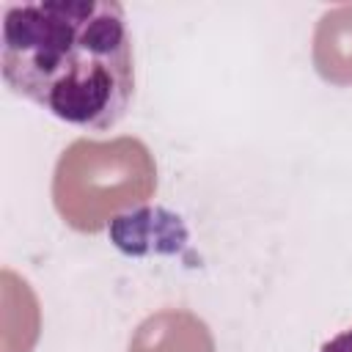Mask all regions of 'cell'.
Here are the masks:
<instances>
[{
  "mask_svg": "<svg viewBox=\"0 0 352 352\" xmlns=\"http://www.w3.org/2000/svg\"><path fill=\"white\" fill-rule=\"evenodd\" d=\"M314 66L324 82L352 85V3L319 16L314 30Z\"/></svg>",
  "mask_w": 352,
  "mask_h": 352,
  "instance_id": "277c9868",
  "label": "cell"
},
{
  "mask_svg": "<svg viewBox=\"0 0 352 352\" xmlns=\"http://www.w3.org/2000/svg\"><path fill=\"white\" fill-rule=\"evenodd\" d=\"M0 63L14 94L85 129L116 126L135 94L132 36L113 0L8 6Z\"/></svg>",
  "mask_w": 352,
  "mask_h": 352,
  "instance_id": "6da1fadb",
  "label": "cell"
},
{
  "mask_svg": "<svg viewBox=\"0 0 352 352\" xmlns=\"http://www.w3.org/2000/svg\"><path fill=\"white\" fill-rule=\"evenodd\" d=\"M157 192V162L138 138L74 140L58 160L52 176V204L60 220L96 234L121 212L143 206Z\"/></svg>",
  "mask_w": 352,
  "mask_h": 352,
  "instance_id": "7a4b0ae2",
  "label": "cell"
},
{
  "mask_svg": "<svg viewBox=\"0 0 352 352\" xmlns=\"http://www.w3.org/2000/svg\"><path fill=\"white\" fill-rule=\"evenodd\" d=\"M319 352H352V327L338 333V336H333Z\"/></svg>",
  "mask_w": 352,
  "mask_h": 352,
  "instance_id": "5b68a950",
  "label": "cell"
},
{
  "mask_svg": "<svg viewBox=\"0 0 352 352\" xmlns=\"http://www.w3.org/2000/svg\"><path fill=\"white\" fill-rule=\"evenodd\" d=\"M129 352H214V338L209 324L195 314L165 308L138 324Z\"/></svg>",
  "mask_w": 352,
  "mask_h": 352,
  "instance_id": "3957f363",
  "label": "cell"
}]
</instances>
